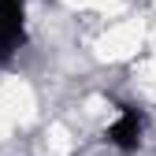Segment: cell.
I'll list each match as a JSON object with an SVG mask.
<instances>
[{
    "label": "cell",
    "instance_id": "obj_1",
    "mask_svg": "<svg viewBox=\"0 0 156 156\" xmlns=\"http://www.w3.org/2000/svg\"><path fill=\"white\" fill-rule=\"evenodd\" d=\"M145 141H149V115H145V108L115 104L112 119L104 126V145L115 149L119 156H134V152L145 149Z\"/></svg>",
    "mask_w": 156,
    "mask_h": 156
},
{
    "label": "cell",
    "instance_id": "obj_2",
    "mask_svg": "<svg viewBox=\"0 0 156 156\" xmlns=\"http://www.w3.org/2000/svg\"><path fill=\"white\" fill-rule=\"evenodd\" d=\"M30 41L26 0H0V67H8Z\"/></svg>",
    "mask_w": 156,
    "mask_h": 156
}]
</instances>
